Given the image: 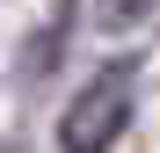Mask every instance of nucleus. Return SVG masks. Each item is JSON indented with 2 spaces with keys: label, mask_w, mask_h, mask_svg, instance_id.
Returning a JSON list of instances; mask_svg holds the SVG:
<instances>
[{
  "label": "nucleus",
  "mask_w": 160,
  "mask_h": 153,
  "mask_svg": "<svg viewBox=\"0 0 160 153\" xmlns=\"http://www.w3.org/2000/svg\"><path fill=\"white\" fill-rule=\"evenodd\" d=\"M138 59H117V66H102L88 88H80L66 102V117H58V153H109L124 139V124L131 110H138Z\"/></svg>",
  "instance_id": "f257e3e1"
},
{
  "label": "nucleus",
  "mask_w": 160,
  "mask_h": 153,
  "mask_svg": "<svg viewBox=\"0 0 160 153\" xmlns=\"http://www.w3.org/2000/svg\"><path fill=\"white\" fill-rule=\"evenodd\" d=\"M95 29H146V22L160 15V0H88Z\"/></svg>",
  "instance_id": "f03ea898"
}]
</instances>
